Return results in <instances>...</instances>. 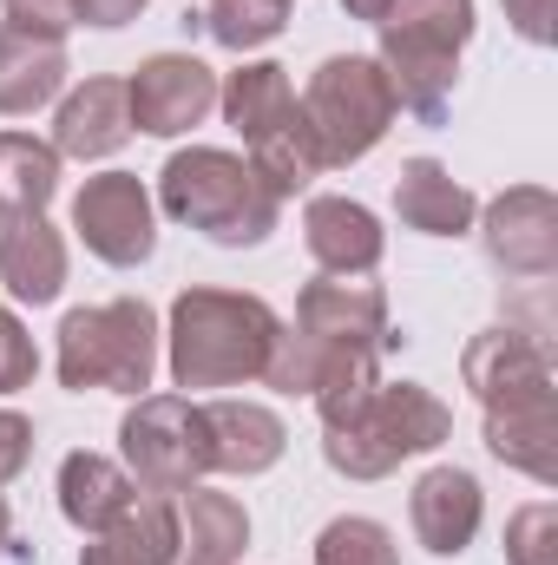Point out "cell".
<instances>
[{
    "label": "cell",
    "mask_w": 558,
    "mask_h": 565,
    "mask_svg": "<svg viewBox=\"0 0 558 565\" xmlns=\"http://www.w3.org/2000/svg\"><path fill=\"white\" fill-rule=\"evenodd\" d=\"M486 408V454L506 460L513 473L558 487V408H552V382L546 388H519V395H500V402H480Z\"/></svg>",
    "instance_id": "obj_12"
},
{
    "label": "cell",
    "mask_w": 558,
    "mask_h": 565,
    "mask_svg": "<svg viewBox=\"0 0 558 565\" xmlns=\"http://www.w3.org/2000/svg\"><path fill=\"white\" fill-rule=\"evenodd\" d=\"M33 375H40V349L26 335V322L13 309H0V395H20Z\"/></svg>",
    "instance_id": "obj_30"
},
{
    "label": "cell",
    "mask_w": 558,
    "mask_h": 565,
    "mask_svg": "<svg viewBox=\"0 0 558 565\" xmlns=\"http://www.w3.org/2000/svg\"><path fill=\"white\" fill-rule=\"evenodd\" d=\"M158 309L144 296H112L93 309H73L60 322V388L86 395H144L158 375Z\"/></svg>",
    "instance_id": "obj_5"
},
{
    "label": "cell",
    "mask_w": 558,
    "mask_h": 565,
    "mask_svg": "<svg viewBox=\"0 0 558 565\" xmlns=\"http://www.w3.org/2000/svg\"><path fill=\"white\" fill-rule=\"evenodd\" d=\"M302 119L315 132V151L329 171L342 164H362L375 145L388 139L395 126V93H388V73L368 60V53H329L309 86H302Z\"/></svg>",
    "instance_id": "obj_6"
},
{
    "label": "cell",
    "mask_w": 558,
    "mask_h": 565,
    "mask_svg": "<svg viewBox=\"0 0 558 565\" xmlns=\"http://www.w3.org/2000/svg\"><path fill=\"white\" fill-rule=\"evenodd\" d=\"M506 565H558V507L533 500L506 520Z\"/></svg>",
    "instance_id": "obj_29"
},
{
    "label": "cell",
    "mask_w": 558,
    "mask_h": 565,
    "mask_svg": "<svg viewBox=\"0 0 558 565\" xmlns=\"http://www.w3.org/2000/svg\"><path fill=\"white\" fill-rule=\"evenodd\" d=\"M500 7H506V20H513V33L526 46H552L558 40V0H500Z\"/></svg>",
    "instance_id": "obj_33"
},
{
    "label": "cell",
    "mask_w": 558,
    "mask_h": 565,
    "mask_svg": "<svg viewBox=\"0 0 558 565\" xmlns=\"http://www.w3.org/2000/svg\"><path fill=\"white\" fill-rule=\"evenodd\" d=\"M342 13H348V20H368V26H382V20L395 13V0H342Z\"/></svg>",
    "instance_id": "obj_35"
},
{
    "label": "cell",
    "mask_w": 558,
    "mask_h": 565,
    "mask_svg": "<svg viewBox=\"0 0 558 565\" xmlns=\"http://www.w3.org/2000/svg\"><path fill=\"white\" fill-rule=\"evenodd\" d=\"M26 460H33V422L0 408V487H13L26 473Z\"/></svg>",
    "instance_id": "obj_32"
},
{
    "label": "cell",
    "mask_w": 558,
    "mask_h": 565,
    "mask_svg": "<svg viewBox=\"0 0 558 565\" xmlns=\"http://www.w3.org/2000/svg\"><path fill=\"white\" fill-rule=\"evenodd\" d=\"M158 211L224 250H250L277 231L282 198L250 171V158L237 151H217V145H191V151H171L164 171H158Z\"/></svg>",
    "instance_id": "obj_2"
},
{
    "label": "cell",
    "mask_w": 558,
    "mask_h": 565,
    "mask_svg": "<svg viewBox=\"0 0 558 565\" xmlns=\"http://www.w3.org/2000/svg\"><path fill=\"white\" fill-rule=\"evenodd\" d=\"M302 244H309V257H315L322 277H368L382 264V250H388V231L355 198H309Z\"/></svg>",
    "instance_id": "obj_14"
},
{
    "label": "cell",
    "mask_w": 558,
    "mask_h": 565,
    "mask_svg": "<svg viewBox=\"0 0 558 565\" xmlns=\"http://www.w3.org/2000/svg\"><path fill=\"white\" fill-rule=\"evenodd\" d=\"M7 7V26L20 33H40V40H66L79 20H73V0H0Z\"/></svg>",
    "instance_id": "obj_31"
},
{
    "label": "cell",
    "mask_w": 558,
    "mask_h": 565,
    "mask_svg": "<svg viewBox=\"0 0 558 565\" xmlns=\"http://www.w3.org/2000/svg\"><path fill=\"white\" fill-rule=\"evenodd\" d=\"M315 565H401V559H395V533L382 520L342 513L315 533Z\"/></svg>",
    "instance_id": "obj_28"
},
{
    "label": "cell",
    "mask_w": 558,
    "mask_h": 565,
    "mask_svg": "<svg viewBox=\"0 0 558 565\" xmlns=\"http://www.w3.org/2000/svg\"><path fill=\"white\" fill-rule=\"evenodd\" d=\"M66 40L0 26V119H26L66 93Z\"/></svg>",
    "instance_id": "obj_21"
},
{
    "label": "cell",
    "mask_w": 558,
    "mask_h": 565,
    "mask_svg": "<svg viewBox=\"0 0 558 565\" xmlns=\"http://www.w3.org/2000/svg\"><path fill=\"white\" fill-rule=\"evenodd\" d=\"M217 106H224L230 132L250 145L257 132H270L282 113H296V86H289V73H282L277 60H244L237 73H224Z\"/></svg>",
    "instance_id": "obj_24"
},
{
    "label": "cell",
    "mask_w": 558,
    "mask_h": 565,
    "mask_svg": "<svg viewBox=\"0 0 558 565\" xmlns=\"http://www.w3.org/2000/svg\"><path fill=\"white\" fill-rule=\"evenodd\" d=\"M197 26L224 46V53H257L289 26V0H204Z\"/></svg>",
    "instance_id": "obj_27"
},
{
    "label": "cell",
    "mask_w": 558,
    "mask_h": 565,
    "mask_svg": "<svg viewBox=\"0 0 558 565\" xmlns=\"http://www.w3.org/2000/svg\"><path fill=\"white\" fill-rule=\"evenodd\" d=\"M60 191V151L33 132H0V217L46 211Z\"/></svg>",
    "instance_id": "obj_26"
},
{
    "label": "cell",
    "mask_w": 558,
    "mask_h": 565,
    "mask_svg": "<svg viewBox=\"0 0 558 565\" xmlns=\"http://www.w3.org/2000/svg\"><path fill=\"white\" fill-rule=\"evenodd\" d=\"M204 427H211V473H230V480L270 473L282 460V447H289L282 415L264 408V402H211Z\"/></svg>",
    "instance_id": "obj_17"
},
{
    "label": "cell",
    "mask_w": 558,
    "mask_h": 565,
    "mask_svg": "<svg viewBox=\"0 0 558 565\" xmlns=\"http://www.w3.org/2000/svg\"><path fill=\"white\" fill-rule=\"evenodd\" d=\"M0 282L13 302H53L66 289V237L46 224V211H26V217H7L0 231Z\"/></svg>",
    "instance_id": "obj_20"
},
{
    "label": "cell",
    "mask_w": 558,
    "mask_h": 565,
    "mask_svg": "<svg viewBox=\"0 0 558 565\" xmlns=\"http://www.w3.org/2000/svg\"><path fill=\"white\" fill-rule=\"evenodd\" d=\"M126 473L144 493H184L211 473V427L191 395H139V408L119 422Z\"/></svg>",
    "instance_id": "obj_7"
},
{
    "label": "cell",
    "mask_w": 558,
    "mask_h": 565,
    "mask_svg": "<svg viewBox=\"0 0 558 565\" xmlns=\"http://www.w3.org/2000/svg\"><path fill=\"white\" fill-rule=\"evenodd\" d=\"M480 237L500 277L552 282L558 277V198L546 184H513L480 211Z\"/></svg>",
    "instance_id": "obj_9"
},
{
    "label": "cell",
    "mask_w": 558,
    "mask_h": 565,
    "mask_svg": "<svg viewBox=\"0 0 558 565\" xmlns=\"http://www.w3.org/2000/svg\"><path fill=\"white\" fill-rule=\"evenodd\" d=\"M460 375L480 402H500V395H519V388H546L552 382V349H546V335L500 322V329H480L466 342Z\"/></svg>",
    "instance_id": "obj_16"
},
{
    "label": "cell",
    "mask_w": 558,
    "mask_h": 565,
    "mask_svg": "<svg viewBox=\"0 0 558 565\" xmlns=\"http://www.w3.org/2000/svg\"><path fill=\"white\" fill-rule=\"evenodd\" d=\"M79 565H178V493H144L132 513L79 546Z\"/></svg>",
    "instance_id": "obj_22"
},
{
    "label": "cell",
    "mask_w": 558,
    "mask_h": 565,
    "mask_svg": "<svg viewBox=\"0 0 558 565\" xmlns=\"http://www.w3.org/2000/svg\"><path fill=\"white\" fill-rule=\"evenodd\" d=\"M244 546H250L244 500H230L204 480L178 493V565H237Z\"/></svg>",
    "instance_id": "obj_23"
},
{
    "label": "cell",
    "mask_w": 558,
    "mask_h": 565,
    "mask_svg": "<svg viewBox=\"0 0 558 565\" xmlns=\"http://www.w3.org/2000/svg\"><path fill=\"white\" fill-rule=\"evenodd\" d=\"M73 231L112 270L151 264V250H158V204L139 184V171H99V178H86L73 191Z\"/></svg>",
    "instance_id": "obj_8"
},
{
    "label": "cell",
    "mask_w": 558,
    "mask_h": 565,
    "mask_svg": "<svg viewBox=\"0 0 558 565\" xmlns=\"http://www.w3.org/2000/svg\"><path fill=\"white\" fill-rule=\"evenodd\" d=\"M296 329H309L315 342H335V349H395V329H388V289L362 277H315L302 282L296 296Z\"/></svg>",
    "instance_id": "obj_11"
},
{
    "label": "cell",
    "mask_w": 558,
    "mask_h": 565,
    "mask_svg": "<svg viewBox=\"0 0 558 565\" xmlns=\"http://www.w3.org/2000/svg\"><path fill=\"white\" fill-rule=\"evenodd\" d=\"M408 520H415V540L433 559H460L486 520V493L466 467H427L408 493Z\"/></svg>",
    "instance_id": "obj_13"
},
{
    "label": "cell",
    "mask_w": 558,
    "mask_h": 565,
    "mask_svg": "<svg viewBox=\"0 0 558 565\" xmlns=\"http://www.w3.org/2000/svg\"><path fill=\"white\" fill-rule=\"evenodd\" d=\"M473 26H480L473 0H395V13L382 20V53H375V66L388 73L395 113H408L420 126H447Z\"/></svg>",
    "instance_id": "obj_3"
},
{
    "label": "cell",
    "mask_w": 558,
    "mask_h": 565,
    "mask_svg": "<svg viewBox=\"0 0 558 565\" xmlns=\"http://www.w3.org/2000/svg\"><path fill=\"white\" fill-rule=\"evenodd\" d=\"M126 139H132L126 79H86V86H73V93L60 99V113H53V151H60V158L99 164V158H112Z\"/></svg>",
    "instance_id": "obj_15"
},
{
    "label": "cell",
    "mask_w": 558,
    "mask_h": 565,
    "mask_svg": "<svg viewBox=\"0 0 558 565\" xmlns=\"http://www.w3.org/2000/svg\"><path fill=\"white\" fill-rule=\"evenodd\" d=\"M244 158H250V171L277 191V198H296V191H309L329 164H322V151H315V132H309V119H302V106L296 113H282L270 132H257V139L244 145Z\"/></svg>",
    "instance_id": "obj_25"
},
{
    "label": "cell",
    "mask_w": 558,
    "mask_h": 565,
    "mask_svg": "<svg viewBox=\"0 0 558 565\" xmlns=\"http://www.w3.org/2000/svg\"><path fill=\"white\" fill-rule=\"evenodd\" d=\"M395 217L420 237H466L480 217V198L440 158H408L395 178Z\"/></svg>",
    "instance_id": "obj_18"
},
{
    "label": "cell",
    "mask_w": 558,
    "mask_h": 565,
    "mask_svg": "<svg viewBox=\"0 0 558 565\" xmlns=\"http://www.w3.org/2000/svg\"><path fill=\"white\" fill-rule=\"evenodd\" d=\"M126 99H132V132L178 139L217 113V73L197 53H151L126 79Z\"/></svg>",
    "instance_id": "obj_10"
},
{
    "label": "cell",
    "mask_w": 558,
    "mask_h": 565,
    "mask_svg": "<svg viewBox=\"0 0 558 565\" xmlns=\"http://www.w3.org/2000/svg\"><path fill=\"white\" fill-rule=\"evenodd\" d=\"M282 316L250 289H184L164 322V362L178 388H244L264 382Z\"/></svg>",
    "instance_id": "obj_1"
},
{
    "label": "cell",
    "mask_w": 558,
    "mask_h": 565,
    "mask_svg": "<svg viewBox=\"0 0 558 565\" xmlns=\"http://www.w3.org/2000/svg\"><path fill=\"white\" fill-rule=\"evenodd\" d=\"M453 434V408L420 382H375L348 415L322 422V460L342 480H388L401 460L433 454Z\"/></svg>",
    "instance_id": "obj_4"
},
{
    "label": "cell",
    "mask_w": 558,
    "mask_h": 565,
    "mask_svg": "<svg viewBox=\"0 0 558 565\" xmlns=\"http://www.w3.org/2000/svg\"><path fill=\"white\" fill-rule=\"evenodd\" d=\"M13 553V513H7V500H0V559Z\"/></svg>",
    "instance_id": "obj_36"
},
{
    "label": "cell",
    "mask_w": 558,
    "mask_h": 565,
    "mask_svg": "<svg viewBox=\"0 0 558 565\" xmlns=\"http://www.w3.org/2000/svg\"><path fill=\"white\" fill-rule=\"evenodd\" d=\"M132 500H139V480L119 467V460H106V454H66L60 460V513H66V526L73 533H106V526H119L126 513H132Z\"/></svg>",
    "instance_id": "obj_19"
},
{
    "label": "cell",
    "mask_w": 558,
    "mask_h": 565,
    "mask_svg": "<svg viewBox=\"0 0 558 565\" xmlns=\"http://www.w3.org/2000/svg\"><path fill=\"white\" fill-rule=\"evenodd\" d=\"M139 13L144 0H73V20H86V26H126Z\"/></svg>",
    "instance_id": "obj_34"
}]
</instances>
